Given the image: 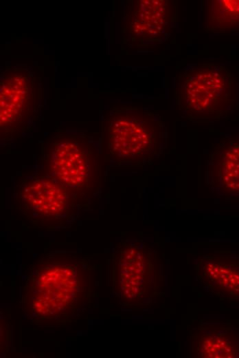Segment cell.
Returning <instances> with one entry per match:
<instances>
[{"label":"cell","mask_w":239,"mask_h":358,"mask_svg":"<svg viewBox=\"0 0 239 358\" xmlns=\"http://www.w3.org/2000/svg\"><path fill=\"white\" fill-rule=\"evenodd\" d=\"M42 171L85 202L100 190L104 168L100 153L84 135L58 134L44 147Z\"/></svg>","instance_id":"4"},{"label":"cell","mask_w":239,"mask_h":358,"mask_svg":"<svg viewBox=\"0 0 239 358\" xmlns=\"http://www.w3.org/2000/svg\"><path fill=\"white\" fill-rule=\"evenodd\" d=\"M41 78L30 69L8 67L1 74L0 134L10 140L21 134L38 114L42 98Z\"/></svg>","instance_id":"6"},{"label":"cell","mask_w":239,"mask_h":358,"mask_svg":"<svg viewBox=\"0 0 239 358\" xmlns=\"http://www.w3.org/2000/svg\"><path fill=\"white\" fill-rule=\"evenodd\" d=\"M106 147L119 166L151 165L163 154L166 127L162 116L144 107H113L106 118Z\"/></svg>","instance_id":"2"},{"label":"cell","mask_w":239,"mask_h":358,"mask_svg":"<svg viewBox=\"0 0 239 358\" xmlns=\"http://www.w3.org/2000/svg\"><path fill=\"white\" fill-rule=\"evenodd\" d=\"M24 288V309L38 322L73 319L87 305L92 271L80 257L45 256L34 266Z\"/></svg>","instance_id":"1"},{"label":"cell","mask_w":239,"mask_h":358,"mask_svg":"<svg viewBox=\"0 0 239 358\" xmlns=\"http://www.w3.org/2000/svg\"><path fill=\"white\" fill-rule=\"evenodd\" d=\"M125 31L133 42L156 41L169 34L174 8L169 0L131 1Z\"/></svg>","instance_id":"8"},{"label":"cell","mask_w":239,"mask_h":358,"mask_svg":"<svg viewBox=\"0 0 239 358\" xmlns=\"http://www.w3.org/2000/svg\"><path fill=\"white\" fill-rule=\"evenodd\" d=\"M16 209L36 228L63 227L87 202L43 173L21 179L14 188Z\"/></svg>","instance_id":"5"},{"label":"cell","mask_w":239,"mask_h":358,"mask_svg":"<svg viewBox=\"0 0 239 358\" xmlns=\"http://www.w3.org/2000/svg\"><path fill=\"white\" fill-rule=\"evenodd\" d=\"M207 182L212 190L239 197V136L222 139L207 159Z\"/></svg>","instance_id":"9"},{"label":"cell","mask_w":239,"mask_h":358,"mask_svg":"<svg viewBox=\"0 0 239 358\" xmlns=\"http://www.w3.org/2000/svg\"><path fill=\"white\" fill-rule=\"evenodd\" d=\"M115 290L128 302L143 300L150 287L152 254L140 242L120 245L114 255Z\"/></svg>","instance_id":"7"},{"label":"cell","mask_w":239,"mask_h":358,"mask_svg":"<svg viewBox=\"0 0 239 358\" xmlns=\"http://www.w3.org/2000/svg\"><path fill=\"white\" fill-rule=\"evenodd\" d=\"M175 94L180 112L192 120H219L237 109V82L234 74L213 63L181 70L176 78Z\"/></svg>","instance_id":"3"},{"label":"cell","mask_w":239,"mask_h":358,"mask_svg":"<svg viewBox=\"0 0 239 358\" xmlns=\"http://www.w3.org/2000/svg\"><path fill=\"white\" fill-rule=\"evenodd\" d=\"M205 25L214 32L238 31L239 0L208 1Z\"/></svg>","instance_id":"10"}]
</instances>
